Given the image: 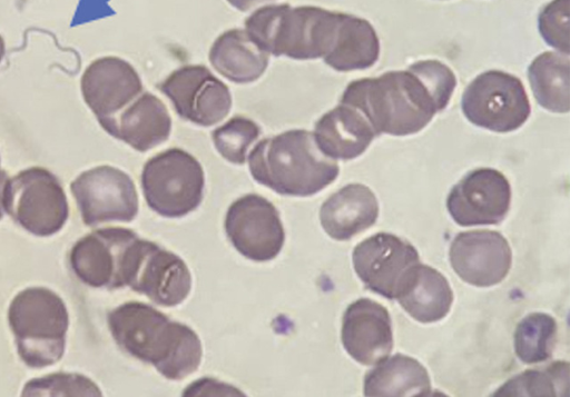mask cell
<instances>
[{"mask_svg": "<svg viewBox=\"0 0 570 397\" xmlns=\"http://www.w3.org/2000/svg\"><path fill=\"white\" fill-rule=\"evenodd\" d=\"M456 87L453 71L438 60H421L407 70L354 80L341 103L358 110L375 136H407L421 131L448 106Z\"/></svg>", "mask_w": 570, "mask_h": 397, "instance_id": "1", "label": "cell"}, {"mask_svg": "<svg viewBox=\"0 0 570 397\" xmlns=\"http://www.w3.org/2000/svg\"><path fill=\"white\" fill-rule=\"evenodd\" d=\"M107 321L124 351L151 364L167 379L180 380L200 364L203 350L197 334L147 304L125 302L108 314Z\"/></svg>", "mask_w": 570, "mask_h": 397, "instance_id": "2", "label": "cell"}, {"mask_svg": "<svg viewBox=\"0 0 570 397\" xmlns=\"http://www.w3.org/2000/svg\"><path fill=\"white\" fill-rule=\"evenodd\" d=\"M252 177L284 196H313L332 183L340 168L317 147L313 132L292 129L261 140L248 156Z\"/></svg>", "mask_w": 570, "mask_h": 397, "instance_id": "3", "label": "cell"}, {"mask_svg": "<svg viewBox=\"0 0 570 397\" xmlns=\"http://www.w3.org/2000/svg\"><path fill=\"white\" fill-rule=\"evenodd\" d=\"M342 18L343 12L314 6L268 4L245 20V32L267 54L317 59L333 49Z\"/></svg>", "mask_w": 570, "mask_h": 397, "instance_id": "4", "label": "cell"}, {"mask_svg": "<svg viewBox=\"0 0 570 397\" xmlns=\"http://www.w3.org/2000/svg\"><path fill=\"white\" fill-rule=\"evenodd\" d=\"M21 360L31 368L59 361L65 353L69 315L63 300L45 287H30L14 296L8 309Z\"/></svg>", "mask_w": 570, "mask_h": 397, "instance_id": "5", "label": "cell"}, {"mask_svg": "<svg viewBox=\"0 0 570 397\" xmlns=\"http://www.w3.org/2000/svg\"><path fill=\"white\" fill-rule=\"evenodd\" d=\"M205 177L198 160L179 148L151 157L141 172V188L147 205L167 218H179L202 202Z\"/></svg>", "mask_w": 570, "mask_h": 397, "instance_id": "6", "label": "cell"}, {"mask_svg": "<svg viewBox=\"0 0 570 397\" xmlns=\"http://www.w3.org/2000/svg\"><path fill=\"white\" fill-rule=\"evenodd\" d=\"M141 239L131 229L94 230L72 246L69 265L76 277L95 288L117 289L129 285Z\"/></svg>", "mask_w": 570, "mask_h": 397, "instance_id": "7", "label": "cell"}, {"mask_svg": "<svg viewBox=\"0 0 570 397\" xmlns=\"http://www.w3.org/2000/svg\"><path fill=\"white\" fill-rule=\"evenodd\" d=\"M2 204L18 225L39 237L57 234L69 216L60 181L42 167H31L8 178Z\"/></svg>", "mask_w": 570, "mask_h": 397, "instance_id": "8", "label": "cell"}, {"mask_svg": "<svg viewBox=\"0 0 570 397\" xmlns=\"http://www.w3.org/2000/svg\"><path fill=\"white\" fill-rule=\"evenodd\" d=\"M461 108L473 125L502 133L520 128L531 112L521 80L500 70L479 75L466 87Z\"/></svg>", "mask_w": 570, "mask_h": 397, "instance_id": "9", "label": "cell"}, {"mask_svg": "<svg viewBox=\"0 0 570 397\" xmlns=\"http://www.w3.org/2000/svg\"><path fill=\"white\" fill-rule=\"evenodd\" d=\"M352 260L365 287L387 299L400 296L420 264L415 247L389 232L375 234L356 245Z\"/></svg>", "mask_w": 570, "mask_h": 397, "instance_id": "10", "label": "cell"}, {"mask_svg": "<svg viewBox=\"0 0 570 397\" xmlns=\"http://www.w3.org/2000/svg\"><path fill=\"white\" fill-rule=\"evenodd\" d=\"M70 190L87 226L129 222L138 214L135 183L118 168L104 165L86 170L70 183Z\"/></svg>", "mask_w": 570, "mask_h": 397, "instance_id": "11", "label": "cell"}, {"mask_svg": "<svg viewBox=\"0 0 570 397\" xmlns=\"http://www.w3.org/2000/svg\"><path fill=\"white\" fill-rule=\"evenodd\" d=\"M158 89L168 97L180 118L198 126L218 123L232 108L228 87L203 64L176 69Z\"/></svg>", "mask_w": 570, "mask_h": 397, "instance_id": "12", "label": "cell"}, {"mask_svg": "<svg viewBox=\"0 0 570 397\" xmlns=\"http://www.w3.org/2000/svg\"><path fill=\"white\" fill-rule=\"evenodd\" d=\"M225 231L238 252L254 261L274 259L283 248L285 232L275 206L259 195L235 200L225 217Z\"/></svg>", "mask_w": 570, "mask_h": 397, "instance_id": "13", "label": "cell"}, {"mask_svg": "<svg viewBox=\"0 0 570 397\" xmlns=\"http://www.w3.org/2000/svg\"><path fill=\"white\" fill-rule=\"evenodd\" d=\"M511 187L505 176L493 168L468 172L451 189L446 208L459 226L500 224L509 212Z\"/></svg>", "mask_w": 570, "mask_h": 397, "instance_id": "14", "label": "cell"}, {"mask_svg": "<svg viewBox=\"0 0 570 397\" xmlns=\"http://www.w3.org/2000/svg\"><path fill=\"white\" fill-rule=\"evenodd\" d=\"M449 258L453 270L463 281L476 287H490L508 275L512 251L500 232L472 230L454 237Z\"/></svg>", "mask_w": 570, "mask_h": 397, "instance_id": "15", "label": "cell"}, {"mask_svg": "<svg viewBox=\"0 0 570 397\" xmlns=\"http://www.w3.org/2000/svg\"><path fill=\"white\" fill-rule=\"evenodd\" d=\"M80 88L98 121L115 117L142 92L136 69L118 57L94 60L81 77Z\"/></svg>", "mask_w": 570, "mask_h": 397, "instance_id": "16", "label": "cell"}, {"mask_svg": "<svg viewBox=\"0 0 570 397\" xmlns=\"http://www.w3.org/2000/svg\"><path fill=\"white\" fill-rule=\"evenodd\" d=\"M341 338L344 349L354 360L365 366L376 365L393 348L387 309L370 298L353 301L343 315Z\"/></svg>", "mask_w": 570, "mask_h": 397, "instance_id": "17", "label": "cell"}, {"mask_svg": "<svg viewBox=\"0 0 570 397\" xmlns=\"http://www.w3.org/2000/svg\"><path fill=\"white\" fill-rule=\"evenodd\" d=\"M132 290L147 296L159 306L173 307L183 302L191 288L187 265L176 254L145 240L135 275Z\"/></svg>", "mask_w": 570, "mask_h": 397, "instance_id": "18", "label": "cell"}, {"mask_svg": "<svg viewBox=\"0 0 570 397\" xmlns=\"http://www.w3.org/2000/svg\"><path fill=\"white\" fill-rule=\"evenodd\" d=\"M110 136L145 152L163 143L171 131V118L163 101L144 92L115 117L98 121Z\"/></svg>", "mask_w": 570, "mask_h": 397, "instance_id": "19", "label": "cell"}, {"mask_svg": "<svg viewBox=\"0 0 570 397\" xmlns=\"http://www.w3.org/2000/svg\"><path fill=\"white\" fill-rule=\"evenodd\" d=\"M379 217V202L365 185L350 183L328 197L320 209L325 232L336 240H348L370 228Z\"/></svg>", "mask_w": 570, "mask_h": 397, "instance_id": "20", "label": "cell"}, {"mask_svg": "<svg viewBox=\"0 0 570 397\" xmlns=\"http://www.w3.org/2000/svg\"><path fill=\"white\" fill-rule=\"evenodd\" d=\"M313 136L328 158L351 160L367 149L375 132L358 110L341 103L316 121Z\"/></svg>", "mask_w": 570, "mask_h": 397, "instance_id": "21", "label": "cell"}, {"mask_svg": "<svg viewBox=\"0 0 570 397\" xmlns=\"http://www.w3.org/2000/svg\"><path fill=\"white\" fill-rule=\"evenodd\" d=\"M208 58L218 73L235 83L256 81L269 61L268 54L255 46L242 29H229L218 36Z\"/></svg>", "mask_w": 570, "mask_h": 397, "instance_id": "22", "label": "cell"}, {"mask_svg": "<svg viewBox=\"0 0 570 397\" xmlns=\"http://www.w3.org/2000/svg\"><path fill=\"white\" fill-rule=\"evenodd\" d=\"M430 393L431 381L425 367L402 354L384 358L364 377V396L422 397Z\"/></svg>", "mask_w": 570, "mask_h": 397, "instance_id": "23", "label": "cell"}, {"mask_svg": "<svg viewBox=\"0 0 570 397\" xmlns=\"http://www.w3.org/2000/svg\"><path fill=\"white\" fill-rule=\"evenodd\" d=\"M396 299L412 318L428 324L448 315L453 302V291L440 271L420 262L409 285Z\"/></svg>", "mask_w": 570, "mask_h": 397, "instance_id": "24", "label": "cell"}, {"mask_svg": "<svg viewBox=\"0 0 570 397\" xmlns=\"http://www.w3.org/2000/svg\"><path fill=\"white\" fill-rule=\"evenodd\" d=\"M380 57V40L365 19L343 13L336 42L324 62L337 71L372 67Z\"/></svg>", "mask_w": 570, "mask_h": 397, "instance_id": "25", "label": "cell"}, {"mask_svg": "<svg viewBox=\"0 0 570 397\" xmlns=\"http://www.w3.org/2000/svg\"><path fill=\"white\" fill-rule=\"evenodd\" d=\"M569 63V54L547 51L528 68L534 98L549 111L564 113L570 109Z\"/></svg>", "mask_w": 570, "mask_h": 397, "instance_id": "26", "label": "cell"}, {"mask_svg": "<svg viewBox=\"0 0 570 397\" xmlns=\"http://www.w3.org/2000/svg\"><path fill=\"white\" fill-rule=\"evenodd\" d=\"M556 319L544 312L525 316L514 331V353L524 364L546 361L552 355L557 343Z\"/></svg>", "mask_w": 570, "mask_h": 397, "instance_id": "27", "label": "cell"}, {"mask_svg": "<svg viewBox=\"0 0 570 397\" xmlns=\"http://www.w3.org/2000/svg\"><path fill=\"white\" fill-rule=\"evenodd\" d=\"M562 391H569V364L554 361L512 377L494 396H566Z\"/></svg>", "mask_w": 570, "mask_h": 397, "instance_id": "28", "label": "cell"}, {"mask_svg": "<svg viewBox=\"0 0 570 397\" xmlns=\"http://www.w3.org/2000/svg\"><path fill=\"white\" fill-rule=\"evenodd\" d=\"M261 135V127L252 119L235 116L212 132L216 150L227 161L243 165L248 148Z\"/></svg>", "mask_w": 570, "mask_h": 397, "instance_id": "29", "label": "cell"}, {"mask_svg": "<svg viewBox=\"0 0 570 397\" xmlns=\"http://www.w3.org/2000/svg\"><path fill=\"white\" fill-rule=\"evenodd\" d=\"M22 396H101L98 386L80 374L56 373L29 380Z\"/></svg>", "mask_w": 570, "mask_h": 397, "instance_id": "30", "label": "cell"}, {"mask_svg": "<svg viewBox=\"0 0 570 397\" xmlns=\"http://www.w3.org/2000/svg\"><path fill=\"white\" fill-rule=\"evenodd\" d=\"M539 31L544 41L569 54V0H553L540 12Z\"/></svg>", "mask_w": 570, "mask_h": 397, "instance_id": "31", "label": "cell"}, {"mask_svg": "<svg viewBox=\"0 0 570 397\" xmlns=\"http://www.w3.org/2000/svg\"><path fill=\"white\" fill-rule=\"evenodd\" d=\"M273 0H227V2L239 11H248L257 4Z\"/></svg>", "mask_w": 570, "mask_h": 397, "instance_id": "32", "label": "cell"}, {"mask_svg": "<svg viewBox=\"0 0 570 397\" xmlns=\"http://www.w3.org/2000/svg\"><path fill=\"white\" fill-rule=\"evenodd\" d=\"M8 176L6 173V171L1 170L0 169V219L2 218L3 216V204H2V200H3V188H4V185H6V181L8 180Z\"/></svg>", "mask_w": 570, "mask_h": 397, "instance_id": "33", "label": "cell"}, {"mask_svg": "<svg viewBox=\"0 0 570 397\" xmlns=\"http://www.w3.org/2000/svg\"><path fill=\"white\" fill-rule=\"evenodd\" d=\"M6 53V43L3 38L0 36V62L2 61Z\"/></svg>", "mask_w": 570, "mask_h": 397, "instance_id": "34", "label": "cell"}]
</instances>
